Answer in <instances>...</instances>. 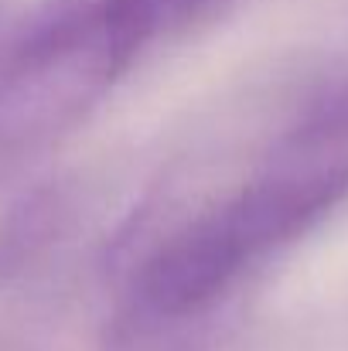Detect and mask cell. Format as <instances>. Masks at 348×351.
Instances as JSON below:
<instances>
[{"mask_svg": "<svg viewBox=\"0 0 348 351\" xmlns=\"http://www.w3.org/2000/svg\"><path fill=\"white\" fill-rule=\"evenodd\" d=\"M140 51L116 0H34L0 14V154L69 130Z\"/></svg>", "mask_w": 348, "mask_h": 351, "instance_id": "1", "label": "cell"}, {"mask_svg": "<svg viewBox=\"0 0 348 351\" xmlns=\"http://www.w3.org/2000/svg\"><path fill=\"white\" fill-rule=\"evenodd\" d=\"M348 198V93L318 103L259 171L198 222L235 276L266 252L301 239Z\"/></svg>", "mask_w": 348, "mask_h": 351, "instance_id": "2", "label": "cell"}, {"mask_svg": "<svg viewBox=\"0 0 348 351\" xmlns=\"http://www.w3.org/2000/svg\"><path fill=\"white\" fill-rule=\"evenodd\" d=\"M229 0H116V10L140 48L161 34L188 31L198 21L216 17Z\"/></svg>", "mask_w": 348, "mask_h": 351, "instance_id": "3", "label": "cell"}]
</instances>
